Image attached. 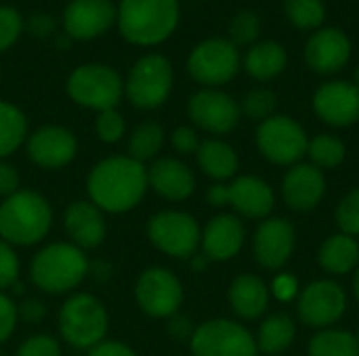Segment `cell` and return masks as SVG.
Listing matches in <instances>:
<instances>
[{"label": "cell", "instance_id": "obj_1", "mask_svg": "<svg viewBox=\"0 0 359 356\" xmlns=\"http://www.w3.org/2000/svg\"><path fill=\"white\" fill-rule=\"evenodd\" d=\"M147 166L126 153L99 159L86 176V199L105 214H126L147 195Z\"/></svg>", "mask_w": 359, "mask_h": 356}, {"label": "cell", "instance_id": "obj_2", "mask_svg": "<svg viewBox=\"0 0 359 356\" xmlns=\"http://www.w3.org/2000/svg\"><path fill=\"white\" fill-rule=\"evenodd\" d=\"M179 0H120L118 2V31L120 36L141 48L164 44L179 27Z\"/></svg>", "mask_w": 359, "mask_h": 356}, {"label": "cell", "instance_id": "obj_3", "mask_svg": "<svg viewBox=\"0 0 359 356\" xmlns=\"http://www.w3.org/2000/svg\"><path fill=\"white\" fill-rule=\"evenodd\" d=\"M90 260L86 252L69 241L42 245L29 260V281L44 294L69 296L88 277Z\"/></svg>", "mask_w": 359, "mask_h": 356}, {"label": "cell", "instance_id": "obj_4", "mask_svg": "<svg viewBox=\"0 0 359 356\" xmlns=\"http://www.w3.org/2000/svg\"><path fill=\"white\" fill-rule=\"evenodd\" d=\"M53 229V208L48 199L32 189H19L0 201V239L13 248L42 243Z\"/></svg>", "mask_w": 359, "mask_h": 356}, {"label": "cell", "instance_id": "obj_5", "mask_svg": "<svg viewBox=\"0 0 359 356\" xmlns=\"http://www.w3.org/2000/svg\"><path fill=\"white\" fill-rule=\"evenodd\" d=\"M59 338L78 350H90L107 340L109 313L105 304L88 292H74L65 298L57 315Z\"/></svg>", "mask_w": 359, "mask_h": 356}, {"label": "cell", "instance_id": "obj_6", "mask_svg": "<svg viewBox=\"0 0 359 356\" xmlns=\"http://www.w3.org/2000/svg\"><path fill=\"white\" fill-rule=\"evenodd\" d=\"M65 94L72 103L95 113L118 109L124 99V78L105 63H82L74 67L65 80Z\"/></svg>", "mask_w": 359, "mask_h": 356}, {"label": "cell", "instance_id": "obj_7", "mask_svg": "<svg viewBox=\"0 0 359 356\" xmlns=\"http://www.w3.org/2000/svg\"><path fill=\"white\" fill-rule=\"evenodd\" d=\"M172 86L170 59L162 52H147L130 65L124 78V99L141 111H154L170 99Z\"/></svg>", "mask_w": 359, "mask_h": 356}, {"label": "cell", "instance_id": "obj_8", "mask_svg": "<svg viewBox=\"0 0 359 356\" xmlns=\"http://www.w3.org/2000/svg\"><path fill=\"white\" fill-rule=\"evenodd\" d=\"M145 235L156 250L177 260H189L200 252L202 229L198 220L183 210H160L151 214L145 225Z\"/></svg>", "mask_w": 359, "mask_h": 356}, {"label": "cell", "instance_id": "obj_9", "mask_svg": "<svg viewBox=\"0 0 359 356\" xmlns=\"http://www.w3.org/2000/svg\"><path fill=\"white\" fill-rule=\"evenodd\" d=\"M240 65V48L229 38L221 36L200 40L187 57V71L191 80L204 88H219L229 84L238 76Z\"/></svg>", "mask_w": 359, "mask_h": 356}, {"label": "cell", "instance_id": "obj_10", "mask_svg": "<svg viewBox=\"0 0 359 356\" xmlns=\"http://www.w3.org/2000/svg\"><path fill=\"white\" fill-rule=\"evenodd\" d=\"M135 302L151 319H170L179 313L185 292L181 279L164 266H147L135 281Z\"/></svg>", "mask_w": 359, "mask_h": 356}, {"label": "cell", "instance_id": "obj_11", "mask_svg": "<svg viewBox=\"0 0 359 356\" xmlns=\"http://www.w3.org/2000/svg\"><path fill=\"white\" fill-rule=\"evenodd\" d=\"M189 348L194 356H257L255 336L238 321L210 319L196 327Z\"/></svg>", "mask_w": 359, "mask_h": 356}, {"label": "cell", "instance_id": "obj_12", "mask_svg": "<svg viewBox=\"0 0 359 356\" xmlns=\"http://www.w3.org/2000/svg\"><path fill=\"white\" fill-rule=\"evenodd\" d=\"M257 147L271 164L294 166L307 155L309 138L297 120L288 115H271L257 128Z\"/></svg>", "mask_w": 359, "mask_h": 356}, {"label": "cell", "instance_id": "obj_13", "mask_svg": "<svg viewBox=\"0 0 359 356\" xmlns=\"http://www.w3.org/2000/svg\"><path fill=\"white\" fill-rule=\"evenodd\" d=\"M25 155L40 170H61L78 155V136L61 124L38 126L25 138Z\"/></svg>", "mask_w": 359, "mask_h": 356}, {"label": "cell", "instance_id": "obj_14", "mask_svg": "<svg viewBox=\"0 0 359 356\" xmlns=\"http://www.w3.org/2000/svg\"><path fill=\"white\" fill-rule=\"evenodd\" d=\"M187 115L194 128L221 136L236 130L242 111H240V103L231 94L219 88H202L194 92L191 99L187 101Z\"/></svg>", "mask_w": 359, "mask_h": 356}, {"label": "cell", "instance_id": "obj_15", "mask_svg": "<svg viewBox=\"0 0 359 356\" xmlns=\"http://www.w3.org/2000/svg\"><path fill=\"white\" fill-rule=\"evenodd\" d=\"M114 0H69L61 13V29L69 40H95L116 27Z\"/></svg>", "mask_w": 359, "mask_h": 356}, {"label": "cell", "instance_id": "obj_16", "mask_svg": "<svg viewBox=\"0 0 359 356\" xmlns=\"http://www.w3.org/2000/svg\"><path fill=\"white\" fill-rule=\"evenodd\" d=\"M347 308L345 290L330 279H320L309 283L297 302L299 319L309 327L328 329V325L337 323Z\"/></svg>", "mask_w": 359, "mask_h": 356}, {"label": "cell", "instance_id": "obj_17", "mask_svg": "<svg viewBox=\"0 0 359 356\" xmlns=\"http://www.w3.org/2000/svg\"><path fill=\"white\" fill-rule=\"evenodd\" d=\"M351 52H353L351 38L343 29L330 25L311 31L303 50L307 67L320 76H330L345 69V65L351 59Z\"/></svg>", "mask_w": 359, "mask_h": 356}, {"label": "cell", "instance_id": "obj_18", "mask_svg": "<svg viewBox=\"0 0 359 356\" xmlns=\"http://www.w3.org/2000/svg\"><path fill=\"white\" fill-rule=\"evenodd\" d=\"M313 111L328 126H353L359 120V88L345 80L322 84L313 94Z\"/></svg>", "mask_w": 359, "mask_h": 356}, {"label": "cell", "instance_id": "obj_19", "mask_svg": "<svg viewBox=\"0 0 359 356\" xmlns=\"http://www.w3.org/2000/svg\"><path fill=\"white\" fill-rule=\"evenodd\" d=\"M63 231L67 235V241L82 252L97 250L107 237L105 212H101L88 199H74L63 210Z\"/></svg>", "mask_w": 359, "mask_h": 356}, {"label": "cell", "instance_id": "obj_20", "mask_svg": "<svg viewBox=\"0 0 359 356\" xmlns=\"http://www.w3.org/2000/svg\"><path fill=\"white\" fill-rule=\"evenodd\" d=\"M294 243H297V235L290 220L267 218L255 231L252 254L263 269L278 271L290 260Z\"/></svg>", "mask_w": 359, "mask_h": 356}, {"label": "cell", "instance_id": "obj_21", "mask_svg": "<svg viewBox=\"0 0 359 356\" xmlns=\"http://www.w3.org/2000/svg\"><path fill=\"white\" fill-rule=\"evenodd\" d=\"M246 229L236 214H217L202 229L200 252L210 262H227L236 258L244 245Z\"/></svg>", "mask_w": 359, "mask_h": 356}, {"label": "cell", "instance_id": "obj_22", "mask_svg": "<svg viewBox=\"0 0 359 356\" xmlns=\"http://www.w3.org/2000/svg\"><path fill=\"white\" fill-rule=\"evenodd\" d=\"M149 189L166 201H185L196 191L194 170L177 157H158L147 166Z\"/></svg>", "mask_w": 359, "mask_h": 356}, {"label": "cell", "instance_id": "obj_23", "mask_svg": "<svg viewBox=\"0 0 359 356\" xmlns=\"http://www.w3.org/2000/svg\"><path fill=\"white\" fill-rule=\"evenodd\" d=\"M326 191L324 172L313 164H297L288 170L282 183V195L288 208L307 212L313 210Z\"/></svg>", "mask_w": 359, "mask_h": 356}, {"label": "cell", "instance_id": "obj_24", "mask_svg": "<svg viewBox=\"0 0 359 356\" xmlns=\"http://www.w3.org/2000/svg\"><path fill=\"white\" fill-rule=\"evenodd\" d=\"M227 206L244 218H267L273 210V189L259 176H238L227 185Z\"/></svg>", "mask_w": 359, "mask_h": 356}, {"label": "cell", "instance_id": "obj_25", "mask_svg": "<svg viewBox=\"0 0 359 356\" xmlns=\"http://www.w3.org/2000/svg\"><path fill=\"white\" fill-rule=\"evenodd\" d=\"M227 298L231 311L244 321L259 319L269 306V290L257 275H238L229 285Z\"/></svg>", "mask_w": 359, "mask_h": 356}, {"label": "cell", "instance_id": "obj_26", "mask_svg": "<svg viewBox=\"0 0 359 356\" xmlns=\"http://www.w3.org/2000/svg\"><path fill=\"white\" fill-rule=\"evenodd\" d=\"M244 69L259 82L276 80L288 65V52L278 40H259L244 55Z\"/></svg>", "mask_w": 359, "mask_h": 356}, {"label": "cell", "instance_id": "obj_27", "mask_svg": "<svg viewBox=\"0 0 359 356\" xmlns=\"http://www.w3.org/2000/svg\"><path fill=\"white\" fill-rule=\"evenodd\" d=\"M196 162L198 168L217 183L233 178L240 168L236 149L221 138H204L196 151Z\"/></svg>", "mask_w": 359, "mask_h": 356}, {"label": "cell", "instance_id": "obj_28", "mask_svg": "<svg viewBox=\"0 0 359 356\" xmlns=\"http://www.w3.org/2000/svg\"><path fill=\"white\" fill-rule=\"evenodd\" d=\"M318 258L324 271L332 275H347L359 266V243L351 235L337 233L322 243Z\"/></svg>", "mask_w": 359, "mask_h": 356}, {"label": "cell", "instance_id": "obj_29", "mask_svg": "<svg viewBox=\"0 0 359 356\" xmlns=\"http://www.w3.org/2000/svg\"><path fill=\"white\" fill-rule=\"evenodd\" d=\"M164 143H166L164 126L156 120H145L126 134V155L147 166L149 162L160 157Z\"/></svg>", "mask_w": 359, "mask_h": 356}, {"label": "cell", "instance_id": "obj_30", "mask_svg": "<svg viewBox=\"0 0 359 356\" xmlns=\"http://www.w3.org/2000/svg\"><path fill=\"white\" fill-rule=\"evenodd\" d=\"M27 134L29 124L23 109L0 99V159H8L17 153V149L25 145Z\"/></svg>", "mask_w": 359, "mask_h": 356}, {"label": "cell", "instance_id": "obj_31", "mask_svg": "<svg viewBox=\"0 0 359 356\" xmlns=\"http://www.w3.org/2000/svg\"><path fill=\"white\" fill-rule=\"evenodd\" d=\"M297 336V327L290 315L286 313H276L271 317H267L259 332H257V348L265 355H278L284 353Z\"/></svg>", "mask_w": 359, "mask_h": 356}, {"label": "cell", "instance_id": "obj_32", "mask_svg": "<svg viewBox=\"0 0 359 356\" xmlns=\"http://www.w3.org/2000/svg\"><path fill=\"white\" fill-rule=\"evenodd\" d=\"M309 356H359V342L351 332L322 329L309 342Z\"/></svg>", "mask_w": 359, "mask_h": 356}, {"label": "cell", "instance_id": "obj_33", "mask_svg": "<svg viewBox=\"0 0 359 356\" xmlns=\"http://www.w3.org/2000/svg\"><path fill=\"white\" fill-rule=\"evenodd\" d=\"M284 13L290 25L301 31H316L326 21L324 0H284Z\"/></svg>", "mask_w": 359, "mask_h": 356}, {"label": "cell", "instance_id": "obj_34", "mask_svg": "<svg viewBox=\"0 0 359 356\" xmlns=\"http://www.w3.org/2000/svg\"><path fill=\"white\" fill-rule=\"evenodd\" d=\"M345 143L334 134H318L309 141L307 155L311 157V164L320 170H332L343 164L345 159Z\"/></svg>", "mask_w": 359, "mask_h": 356}, {"label": "cell", "instance_id": "obj_35", "mask_svg": "<svg viewBox=\"0 0 359 356\" xmlns=\"http://www.w3.org/2000/svg\"><path fill=\"white\" fill-rule=\"evenodd\" d=\"M229 40L240 48V46H252L261 40L263 34V21L259 17V13H255L252 8H244L238 10L227 27Z\"/></svg>", "mask_w": 359, "mask_h": 356}, {"label": "cell", "instance_id": "obj_36", "mask_svg": "<svg viewBox=\"0 0 359 356\" xmlns=\"http://www.w3.org/2000/svg\"><path fill=\"white\" fill-rule=\"evenodd\" d=\"M276 107H278V97L269 88H252L244 94L240 103V111L257 122H265L267 118L276 115L273 113Z\"/></svg>", "mask_w": 359, "mask_h": 356}, {"label": "cell", "instance_id": "obj_37", "mask_svg": "<svg viewBox=\"0 0 359 356\" xmlns=\"http://www.w3.org/2000/svg\"><path fill=\"white\" fill-rule=\"evenodd\" d=\"M128 134L126 120L118 109H105L95 115V136L105 145H118Z\"/></svg>", "mask_w": 359, "mask_h": 356}, {"label": "cell", "instance_id": "obj_38", "mask_svg": "<svg viewBox=\"0 0 359 356\" xmlns=\"http://www.w3.org/2000/svg\"><path fill=\"white\" fill-rule=\"evenodd\" d=\"M25 31V19L13 4H0V55L11 50Z\"/></svg>", "mask_w": 359, "mask_h": 356}, {"label": "cell", "instance_id": "obj_39", "mask_svg": "<svg viewBox=\"0 0 359 356\" xmlns=\"http://www.w3.org/2000/svg\"><path fill=\"white\" fill-rule=\"evenodd\" d=\"M15 356H63V348L59 338L50 334H34L19 344Z\"/></svg>", "mask_w": 359, "mask_h": 356}, {"label": "cell", "instance_id": "obj_40", "mask_svg": "<svg viewBox=\"0 0 359 356\" xmlns=\"http://www.w3.org/2000/svg\"><path fill=\"white\" fill-rule=\"evenodd\" d=\"M337 225L345 235L359 237V187L341 199L337 208Z\"/></svg>", "mask_w": 359, "mask_h": 356}, {"label": "cell", "instance_id": "obj_41", "mask_svg": "<svg viewBox=\"0 0 359 356\" xmlns=\"http://www.w3.org/2000/svg\"><path fill=\"white\" fill-rule=\"evenodd\" d=\"M21 273V262L17 250L0 239V292H6L17 285Z\"/></svg>", "mask_w": 359, "mask_h": 356}, {"label": "cell", "instance_id": "obj_42", "mask_svg": "<svg viewBox=\"0 0 359 356\" xmlns=\"http://www.w3.org/2000/svg\"><path fill=\"white\" fill-rule=\"evenodd\" d=\"M17 323H19L17 304L6 292H0V346L13 338Z\"/></svg>", "mask_w": 359, "mask_h": 356}, {"label": "cell", "instance_id": "obj_43", "mask_svg": "<svg viewBox=\"0 0 359 356\" xmlns=\"http://www.w3.org/2000/svg\"><path fill=\"white\" fill-rule=\"evenodd\" d=\"M200 143H202V138L194 126H177L170 132V145L181 155H196Z\"/></svg>", "mask_w": 359, "mask_h": 356}, {"label": "cell", "instance_id": "obj_44", "mask_svg": "<svg viewBox=\"0 0 359 356\" xmlns=\"http://www.w3.org/2000/svg\"><path fill=\"white\" fill-rule=\"evenodd\" d=\"M17 315H19V321L38 325L46 317V304L40 298H25L17 304Z\"/></svg>", "mask_w": 359, "mask_h": 356}, {"label": "cell", "instance_id": "obj_45", "mask_svg": "<svg viewBox=\"0 0 359 356\" xmlns=\"http://www.w3.org/2000/svg\"><path fill=\"white\" fill-rule=\"evenodd\" d=\"M21 189V174L17 166H13L6 159H0V199L11 197Z\"/></svg>", "mask_w": 359, "mask_h": 356}, {"label": "cell", "instance_id": "obj_46", "mask_svg": "<svg viewBox=\"0 0 359 356\" xmlns=\"http://www.w3.org/2000/svg\"><path fill=\"white\" fill-rule=\"evenodd\" d=\"M86 356H139L135 348L118 340H103L101 344L86 350Z\"/></svg>", "mask_w": 359, "mask_h": 356}, {"label": "cell", "instance_id": "obj_47", "mask_svg": "<svg viewBox=\"0 0 359 356\" xmlns=\"http://www.w3.org/2000/svg\"><path fill=\"white\" fill-rule=\"evenodd\" d=\"M168 321V325H166V329H168V336L172 338V340H179V342H189L191 340V336H194V332H196V327L191 325V319L189 317H183V315H172L170 319H166Z\"/></svg>", "mask_w": 359, "mask_h": 356}, {"label": "cell", "instance_id": "obj_48", "mask_svg": "<svg viewBox=\"0 0 359 356\" xmlns=\"http://www.w3.org/2000/svg\"><path fill=\"white\" fill-rule=\"evenodd\" d=\"M55 29H57L55 19L50 15H44V13H38L25 21V31H29L32 36H38V38L50 36V34H55Z\"/></svg>", "mask_w": 359, "mask_h": 356}, {"label": "cell", "instance_id": "obj_49", "mask_svg": "<svg viewBox=\"0 0 359 356\" xmlns=\"http://www.w3.org/2000/svg\"><path fill=\"white\" fill-rule=\"evenodd\" d=\"M273 294L278 300H290L297 294V279L290 275H280L273 281Z\"/></svg>", "mask_w": 359, "mask_h": 356}, {"label": "cell", "instance_id": "obj_50", "mask_svg": "<svg viewBox=\"0 0 359 356\" xmlns=\"http://www.w3.org/2000/svg\"><path fill=\"white\" fill-rule=\"evenodd\" d=\"M206 201L212 208H225L229 197H227V185L225 183H215L212 187H208L206 191Z\"/></svg>", "mask_w": 359, "mask_h": 356}, {"label": "cell", "instance_id": "obj_51", "mask_svg": "<svg viewBox=\"0 0 359 356\" xmlns=\"http://www.w3.org/2000/svg\"><path fill=\"white\" fill-rule=\"evenodd\" d=\"M88 275H93L97 281L101 279V281H105L109 275H111V266L109 264H105V262H90V271H88Z\"/></svg>", "mask_w": 359, "mask_h": 356}, {"label": "cell", "instance_id": "obj_52", "mask_svg": "<svg viewBox=\"0 0 359 356\" xmlns=\"http://www.w3.org/2000/svg\"><path fill=\"white\" fill-rule=\"evenodd\" d=\"M189 262H191V271H194V273H204V271L208 269V264H210L208 256L202 254V252H196V254L189 258Z\"/></svg>", "mask_w": 359, "mask_h": 356}, {"label": "cell", "instance_id": "obj_53", "mask_svg": "<svg viewBox=\"0 0 359 356\" xmlns=\"http://www.w3.org/2000/svg\"><path fill=\"white\" fill-rule=\"evenodd\" d=\"M353 292H355V298L359 302V266L355 269V277H353Z\"/></svg>", "mask_w": 359, "mask_h": 356}, {"label": "cell", "instance_id": "obj_54", "mask_svg": "<svg viewBox=\"0 0 359 356\" xmlns=\"http://www.w3.org/2000/svg\"><path fill=\"white\" fill-rule=\"evenodd\" d=\"M353 84L359 88V65L355 67V71H353Z\"/></svg>", "mask_w": 359, "mask_h": 356}, {"label": "cell", "instance_id": "obj_55", "mask_svg": "<svg viewBox=\"0 0 359 356\" xmlns=\"http://www.w3.org/2000/svg\"><path fill=\"white\" fill-rule=\"evenodd\" d=\"M355 338H358V342H359V327H358V332H355Z\"/></svg>", "mask_w": 359, "mask_h": 356}, {"label": "cell", "instance_id": "obj_56", "mask_svg": "<svg viewBox=\"0 0 359 356\" xmlns=\"http://www.w3.org/2000/svg\"><path fill=\"white\" fill-rule=\"evenodd\" d=\"M0 82H2V71H0Z\"/></svg>", "mask_w": 359, "mask_h": 356}, {"label": "cell", "instance_id": "obj_57", "mask_svg": "<svg viewBox=\"0 0 359 356\" xmlns=\"http://www.w3.org/2000/svg\"><path fill=\"white\" fill-rule=\"evenodd\" d=\"M0 356H6V355H4V353H0Z\"/></svg>", "mask_w": 359, "mask_h": 356}]
</instances>
